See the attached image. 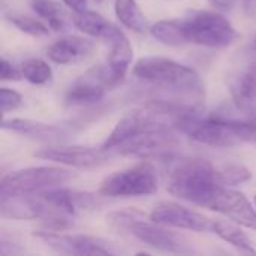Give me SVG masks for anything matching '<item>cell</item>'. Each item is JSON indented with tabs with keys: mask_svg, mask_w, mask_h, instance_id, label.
Here are the masks:
<instances>
[{
	"mask_svg": "<svg viewBox=\"0 0 256 256\" xmlns=\"http://www.w3.org/2000/svg\"><path fill=\"white\" fill-rule=\"evenodd\" d=\"M134 75L152 84L164 100L201 108L206 92L195 69L166 57H142L134 66Z\"/></svg>",
	"mask_w": 256,
	"mask_h": 256,
	"instance_id": "obj_1",
	"label": "cell"
},
{
	"mask_svg": "<svg viewBox=\"0 0 256 256\" xmlns=\"http://www.w3.org/2000/svg\"><path fill=\"white\" fill-rule=\"evenodd\" d=\"M165 171L166 190L188 202L208 208L216 190L224 186L219 166L204 158H171Z\"/></svg>",
	"mask_w": 256,
	"mask_h": 256,
	"instance_id": "obj_2",
	"label": "cell"
},
{
	"mask_svg": "<svg viewBox=\"0 0 256 256\" xmlns=\"http://www.w3.org/2000/svg\"><path fill=\"white\" fill-rule=\"evenodd\" d=\"M106 224L142 244L153 248L166 254H190L194 252L190 240L184 236L177 234L168 226L153 222L152 219L146 220L140 212L135 210H118L106 214Z\"/></svg>",
	"mask_w": 256,
	"mask_h": 256,
	"instance_id": "obj_3",
	"label": "cell"
},
{
	"mask_svg": "<svg viewBox=\"0 0 256 256\" xmlns=\"http://www.w3.org/2000/svg\"><path fill=\"white\" fill-rule=\"evenodd\" d=\"M176 129L190 140L210 147H234L248 142V120H228L222 117L202 118L200 112L189 114L174 123Z\"/></svg>",
	"mask_w": 256,
	"mask_h": 256,
	"instance_id": "obj_4",
	"label": "cell"
},
{
	"mask_svg": "<svg viewBox=\"0 0 256 256\" xmlns=\"http://www.w3.org/2000/svg\"><path fill=\"white\" fill-rule=\"evenodd\" d=\"M177 129L174 124L166 122H158L147 129L141 130L126 142L120 144L114 153L123 156H135L144 160L148 159H164L168 160L174 156L176 150L180 147V140L177 136Z\"/></svg>",
	"mask_w": 256,
	"mask_h": 256,
	"instance_id": "obj_5",
	"label": "cell"
},
{
	"mask_svg": "<svg viewBox=\"0 0 256 256\" xmlns=\"http://www.w3.org/2000/svg\"><path fill=\"white\" fill-rule=\"evenodd\" d=\"M159 180L154 166L142 160L130 168L116 171L99 184V194L105 198H136L156 194Z\"/></svg>",
	"mask_w": 256,
	"mask_h": 256,
	"instance_id": "obj_6",
	"label": "cell"
},
{
	"mask_svg": "<svg viewBox=\"0 0 256 256\" xmlns=\"http://www.w3.org/2000/svg\"><path fill=\"white\" fill-rule=\"evenodd\" d=\"M188 42L208 46V48H225L232 45L238 38V32L224 15L213 10L194 12L188 20L183 21Z\"/></svg>",
	"mask_w": 256,
	"mask_h": 256,
	"instance_id": "obj_7",
	"label": "cell"
},
{
	"mask_svg": "<svg viewBox=\"0 0 256 256\" xmlns=\"http://www.w3.org/2000/svg\"><path fill=\"white\" fill-rule=\"evenodd\" d=\"M74 177V172L62 166H32L14 171L0 182V195L36 194L57 188Z\"/></svg>",
	"mask_w": 256,
	"mask_h": 256,
	"instance_id": "obj_8",
	"label": "cell"
},
{
	"mask_svg": "<svg viewBox=\"0 0 256 256\" xmlns=\"http://www.w3.org/2000/svg\"><path fill=\"white\" fill-rule=\"evenodd\" d=\"M34 237L42 240L48 248L64 255H112L117 250L112 243L86 234H64L62 231H38Z\"/></svg>",
	"mask_w": 256,
	"mask_h": 256,
	"instance_id": "obj_9",
	"label": "cell"
},
{
	"mask_svg": "<svg viewBox=\"0 0 256 256\" xmlns=\"http://www.w3.org/2000/svg\"><path fill=\"white\" fill-rule=\"evenodd\" d=\"M0 214L2 218L15 219V220H36V219L46 220L52 218H66V214L60 213L42 195V192L2 195Z\"/></svg>",
	"mask_w": 256,
	"mask_h": 256,
	"instance_id": "obj_10",
	"label": "cell"
},
{
	"mask_svg": "<svg viewBox=\"0 0 256 256\" xmlns=\"http://www.w3.org/2000/svg\"><path fill=\"white\" fill-rule=\"evenodd\" d=\"M153 222L168 228H178L195 232L213 231V220L174 201H162L153 207L150 216Z\"/></svg>",
	"mask_w": 256,
	"mask_h": 256,
	"instance_id": "obj_11",
	"label": "cell"
},
{
	"mask_svg": "<svg viewBox=\"0 0 256 256\" xmlns=\"http://www.w3.org/2000/svg\"><path fill=\"white\" fill-rule=\"evenodd\" d=\"M112 152L104 150L102 147H44L34 152V156L44 160H51L60 165L72 168H96L108 162Z\"/></svg>",
	"mask_w": 256,
	"mask_h": 256,
	"instance_id": "obj_12",
	"label": "cell"
},
{
	"mask_svg": "<svg viewBox=\"0 0 256 256\" xmlns=\"http://www.w3.org/2000/svg\"><path fill=\"white\" fill-rule=\"evenodd\" d=\"M111 88L106 66H94L81 75L66 92V104L69 105H94L99 104Z\"/></svg>",
	"mask_w": 256,
	"mask_h": 256,
	"instance_id": "obj_13",
	"label": "cell"
},
{
	"mask_svg": "<svg viewBox=\"0 0 256 256\" xmlns=\"http://www.w3.org/2000/svg\"><path fill=\"white\" fill-rule=\"evenodd\" d=\"M208 208L228 216L238 225L256 231V210L243 194L231 189L230 186H220L216 190Z\"/></svg>",
	"mask_w": 256,
	"mask_h": 256,
	"instance_id": "obj_14",
	"label": "cell"
},
{
	"mask_svg": "<svg viewBox=\"0 0 256 256\" xmlns=\"http://www.w3.org/2000/svg\"><path fill=\"white\" fill-rule=\"evenodd\" d=\"M42 195L63 214L74 216L76 212L81 210H92L98 208L104 204L105 198L98 192V195L90 192H81L74 189H46L42 190Z\"/></svg>",
	"mask_w": 256,
	"mask_h": 256,
	"instance_id": "obj_15",
	"label": "cell"
},
{
	"mask_svg": "<svg viewBox=\"0 0 256 256\" xmlns=\"http://www.w3.org/2000/svg\"><path fill=\"white\" fill-rule=\"evenodd\" d=\"M105 42H108L111 46L106 68L110 74L111 87H116L124 80L128 74V69L134 58V48L128 36L117 26L114 27V30L111 32V34L108 36Z\"/></svg>",
	"mask_w": 256,
	"mask_h": 256,
	"instance_id": "obj_16",
	"label": "cell"
},
{
	"mask_svg": "<svg viewBox=\"0 0 256 256\" xmlns=\"http://www.w3.org/2000/svg\"><path fill=\"white\" fill-rule=\"evenodd\" d=\"M94 42L81 36H63L46 50V57L57 64H75L92 56Z\"/></svg>",
	"mask_w": 256,
	"mask_h": 256,
	"instance_id": "obj_17",
	"label": "cell"
},
{
	"mask_svg": "<svg viewBox=\"0 0 256 256\" xmlns=\"http://www.w3.org/2000/svg\"><path fill=\"white\" fill-rule=\"evenodd\" d=\"M2 128L4 130H10L15 134H20L27 138L40 140V141H57L63 140L68 135V130L62 126L56 124H46L28 118H10L3 120Z\"/></svg>",
	"mask_w": 256,
	"mask_h": 256,
	"instance_id": "obj_18",
	"label": "cell"
},
{
	"mask_svg": "<svg viewBox=\"0 0 256 256\" xmlns=\"http://www.w3.org/2000/svg\"><path fill=\"white\" fill-rule=\"evenodd\" d=\"M230 90L234 104L244 111L256 105V63L238 70L230 80Z\"/></svg>",
	"mask_w": 256,
	"mask_h": 256,
	"instance_id": "obj_19",
	"label": "cell"
},
{
	"mask_svg": "<svg viewBox=\"0 0 256 256\" xmlns=\"http://www.w3.org/2000/svg\"><path fill=\"white\" fill-rule=\"evenodd\" d=\"M72 21L86 34H88L92 38L102 39V40H106L108 36L111 34V32L116 27L112 22L105 20L100 14H98L94 10H90L87 8L82 9V10L74 12Z\"/></svg>",
	"mask_w": 256,
	"mask_h": 256,
	"instance_id": "obj_20",
	"label": "cell"
},
{
	"mask_svg": "<svg viewBox=\"0 0 256 256\" xmlns=\"http://www.w3.org/2000/svg\"><path fill=\"white\" fill-rule=\"evenodd\" d=\"M213 232L218 237H220L224 242H226L232 248H236L238 252L246 254V255H256V249L252 240L236 224H232L230 220L216 219V220H213Z\"/></svg>",
	"mask_w": 256,
	"mask_h": 256,
	"instance_id": "obj_21",
	"label": "cell"
},
{
	"mask_svg": "<svg viewBox=\"0 0 256 256\" xmlns=\"http://www.w3.org/2000/svg\"><path fill=\"white\" fill-rule=\"evenodd\" d=\"M114 9L117 18L126 28L135 33H146L148 30L147 18L136 0H116Z\"/></svg>",
	"mask_w": 256,
	"mask_h": 256,
	"instance_id": "obj_22",
	"label": "cell"
},
{
	"mask_svg": "<svg viewBox=\"0 0 256 256\" xmlns=\"http://www.w3.org/2000/svg\"><path fill=\"white\" fill-rule=\"evenodd\" d=\"M150 33L159 42L170 46H182L188 44L183 21L177 20H162L150 27Z\"/></svg>",
	"mask_w": 256,
	"mask_h": 256,
	"instance_id": "obj_23",
	"label": "cell"
},
{
	"mask_svg": "<svg viewBox=\"0 0 256 256\" xmlns=\"http://www.w3.org/2000/svg\"><path fill=\"white\" fill-rule=\"evenodd\" d=\"M30 8L46 21L48 27L54 32L66 30V10L56 0H30Z\"/></svg>",
	"mask_w": 256,
	"mask_h": 256,
	"instance_id": "obj_24",
	"label": "cell"
},
{
	"mask_svg": "<svg viewBox=\"0 0 256 256\" xmlns=\"http://www.w3.org/2000/svg\"><path fill=\"white\" fill-rule=\"evenodd\" d=\"M22 76L32 84H46L52 78L51 66L40 58H27L20 66Z\"/></svg>",
	"mask_w": 256,
	"mask_h": 256,
	"instance_id": "obj_25",
	"label": "cell"
},
{
	"mask_svg": "<svg viewBox=\"0 0 256 256\" xmlns=\"http://www.w3.org/2000/svg\"><path fill=\"white\" fill-rule=\"evenodd\" d=\"M6 20L12 26H15L20 32H22L26 34L34 36V38H44V36L50 34L48 24H44L36 18H32V16L22 15V14H18V12H8Z\"/></svg>",
	"mask_w": 256,
	"mask_h": 256,
	"instance_id": "obj_26",
	"label": "cell"
},
{
	"mask_svg": "<svg viewBox=\"0 0 256 256\" xmlns=\"http://www.w3.org/2000/svg\"><path fill=\"white\" fill-rule=\"evenodd\" d=\"M219 176L224 186H237L250 180L252 172L242 164H224L219 166Z\"/></svg>",
	"mask_w": 256,
	"mask_h": 256,
	"instance_id": "obj_27",
	"label": "cell"
},
{
	"mask_svg": "<svg viewBox=\"0 0 256 256\" xmlns=\"http://www.w3.org/2000/svg\"><path fill=\"white\" fill-rule=\"evenodd\" d=\"M21 104H22V96L18 92L6 87L0 88V108L3 114L20 108Z\"/></svg>",
	"mask_w": 256,
	"mask_h": 256,
	"instance_id": "obj_28",
	"label": "cell"
},
{
	"mask_svg": "<svg viewBox=\"0 0 256 256\" xmlns=\"http://www.w3.org/2000/svg\"><path fill=\"white\" fill-rule=\"evenodd\" d=\"M0 78L3 81H20L24 76L21 74V69H16L6 58H2V62H0Z\"/></svg>",
	"mask_w": 256,
	"mask_h": 256,
	"instance_id": "obj_29",
	"label": "cell"
},
{
	"mask_svg": "<svg viewBox=\"0 0 256 256\" xmlns=\"http://www.w3.org/2000/svg\"><path fill=\"white\" fill-rule=\"evenodd\" d=\"M208 3L220 12H228L236 6L237 0H208Z\"/></svg>",
	"mask_w": 256,
	"mask_h": 256,
	"instance_id": "obj_30",
	"label": "cell"
},
{
	"mask_svg": "<svg viewBox=\"0 0 256 256\" xmlns=\"http://www.w3.org/2000/svg\"><path fill=\"white\" fill-rule=\"evenodd\" d=\"M248 128H249V136H248V142L255 144L256 146V116L252 117L250 120H248Z\"/></svg>",
	"mask_w": 256,
	"mask_h": 256,
	"instance_id": "obj_31",
	"label": "cell"
},
{
	"mask_svg": "<svg viewBox=\"0 0 256 256\" xmlns=\"http://www.w3.org/2000/svg\"><path fill=\"white\" fill-rule=\"evenodd\" d=\"M63 2H64V4H68L74 12L82 10V9H86V6H87V0H63Z\"/></svg>",
	"mask_w": 256,
	"mask_h": 256,
	"instance_id": "obj_32",
	"label": "cell"
},
{
	"mask_svg": "<svg viewBox=\"0 0 256 256\" xmlns=\"http://www.w3.org/2000/svg\"><path fill=\"white\" fill-rule=\"evenodd\" d=\"M244 2H246V4H249V2H250V0H244Z\"/></svg>",
	"mask_w": 256,
	"mask_h": 256,
	"instance_id": "obj_33",
	"label": "cell"
},
{
	"mask_svg": "<svg viewBox=\"0 0 256 256\" xmlns=\"http://www.w3.org/2000/svg\"><path fill=\"white\" fill-rule=\"evenodd\" d=\"M255 202H256V195H255Z\"/></svg>",
	"mask_w": 256,
	"mask_h": 256,
	"instance_id": "obj_34",
	"label": "cell"
}]
</instances>
